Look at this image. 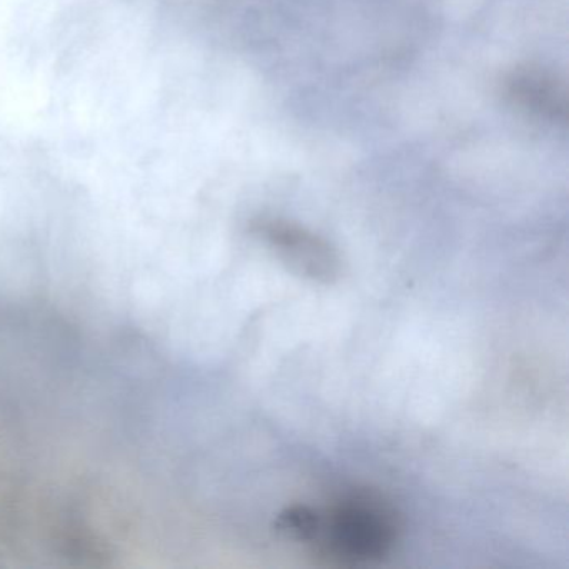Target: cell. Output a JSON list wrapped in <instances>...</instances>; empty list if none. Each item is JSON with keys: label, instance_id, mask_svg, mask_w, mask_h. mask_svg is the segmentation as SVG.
Listing matches in <instances>:
<instances>
[{"label": "cell", "instance_id": "6da1fadb", "mask_svg": "<svg viewBox=\"0 0 569 569\" xmlns=\"http://www.w3.org/2000/svg\"><path fill=\"white\" fill-rule=\"evenodd\" d=\"M509 98L542 118L552 121H565L566 99L565 92L556 84L555 79L536 71L515 72L506 82Z\"/></svg>", "mask_w": 569, "mask_h": 569}]
</instances>
